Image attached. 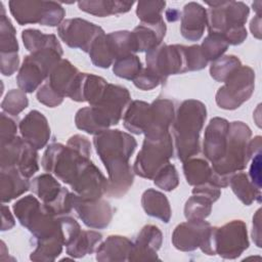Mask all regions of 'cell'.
<instances>
[{
	"instance_id": "1",
	"label": "cell",
	"mask_w": 262,
	"mask_h": 262,
	"mask_svg": "<svg viewBox=\"0 0 262 262\" xmlns=\"http://www.w3.org/2000/svg\"><path fill=\"white\" fill-rule=\"evenodd\" d=\"M93 144L107 171L106 195L123 196L134 180V171L129 160L137 146L135 138L119 129H107L94 135Z\"/></svg>"
},
{
	"instance_id": "2",
	"label": "cell",
	"mask_w": 262,
	"mask_h": 262,
	"mask_svg": "<svg viewBox=\"0 0 262 262\" xmlns=\"http://www.w3.org/2000/svg\"><path fill=\"white\" fill-rule=\"evenodd\" d=\"M131 102V95L124 86L107 84L101 99L94 105L80 108L75 116L76 127L96 135L117 125Z\"/></svg>"
},
{
	"instance_id": "3",
	"label": "cell",
	"mask_w": 262,
	"mask_h": 262,
	"mask_svg": "<svg viewBox=\"0 0 262 262\" xmlns=\"http://www.w3.org/2000/svg\"><path fill=\"white\" fill-rule=\"evenodd\" d=\"M91 143L86 136L76 134L70 137L67 145L51 143L42 158L43 169L58 180L71 185L79 172L90 161Z\"/></svg>"
},
{
	"instance_id": "4",
	"label": "cell",
	"mask_w": 262,
	"mask_h": 262,
	"mask_svg": "<svg viewBox=\"0 0 262 262\" xmlns=\"http://www.w3.org/2000/svg\"><path fill=\"white\" fill-rule=\"evenodd\" d=\"M207 118L206 105L196 99H186L175 112L172 134L176 155L181 162L200 151V134Z\"/></svg>"
},
{
	"instance_id": "5",
	"label": "cell",
	"mask_w": 262,
	"mask_h": 262,
	"mask_svg": "<svg viewBox=\"0 0 262 262\" xmlns=\"http://www.w3.org/2000/svg\"><path fill=\"white\" fill-rule=\"evenodd\" d=\"M252 131L242 121L229 123L227 134L226 150L224 157L215 164H212V174L209 182L223 188L229 185L231 176L246 168L252 159L249 151V142Z\"/></svg>"
},
{
	"instance_id": "6",
	"label": "cell",
	"mask_w": 262,
	"mask_h": 262,
	"mask_svg": "<svg viewBox=\"0 0 262 262\" xmlns=\"http://www.w3.org/2000/svg\"><path fill=\"white\" fill-rule=\"evenodd\" d=\"M203 253L224 259H235L248 248L247 225L243 220H232L221 227L211 226L200 246Z\"/></svg>"
},
{
	"instance_id": "7",
	"label": "cell",
	"mask_w": 262,
	"mask_h": 262,
	"mask_svg": "<svg viewBox=\"0 0 262 262\" xmlns=\"http://www.w3.org/2000/svg\"><path fill=\"white\" fill-rule=\"evenodd\" d=\"M12 209L19 223L33 234L36 241L61 233L59 218L32 194L19 199Z\"/></svg>"
},
{
	"instance_id": "8",
	"label": "cell",
	"mask_w": 262,
	"mask_h": 262,
	"mask_svg": "<svg viewBox=\"0 0 262 262\" xmlns=\"http://www.w3.org/2000/svg\"><path fill=\"white\" fill-rule=\"evenodd\" d=\"M62 56L61 47H47L25 56L20 66L16 82L18 88L31 93L49 77L51 70L60 61Z\"/></svg>"
},
{
	"instance_id": "9",
	"label": "cell",
	"mask_w": 262,
	"mask_h": 262,
	"mask_svg": "<svg viewBox=\"0 0 262 262\" xmlns=\"http://www.w3.org/2000/svg\"><path fill=\"white\" fill-rule=\"evenodd\" d=\"M173 152L174 145L170 132L158 137H144L142 147L133 165L134 174L154 179L156 174L169 163Z\"/></svg>"
},
{
	"instance_id": "10",
	"label": "cell",
	"mask_w": 262,
	"mask_h": 262,
	"mask_svg": "<svg viewBox=\"0 0 262 262\" xmlns=\"http://www.w3.org/2000/svg\"><path fill=\"white\" fill-rule=\"evenodd\" d=\"M9 10L18 25L39 24L55 27L63 21L66 10L60 3L55 1L37 0H11Z\"/></svg>"
},
{
	"instance_id": "11",
	"label": "cell",
	"mask_w": 262,
	"mask_h": 262,
	"mask_svg": "<svg viewBox=\"0 0 262 262\" xmlns=\"http://www.w3.org/2000/svg\"><path fill=\"white\" fill-rule=\"evenodd\" d=\"M255 73L248 66H242L216 93V103L223 110H235L247 101L254 92Z\"/></svg>"
},
{
	"instance_id": "12",
	"label": "cell",
	"mask_w": 262,
	"mask_h": 262,
	"mask_svg": "<svg viewBox=\"0 0 262 262\" xmlns=\"http://www.w3.org/2000/svg\"><path fill=\"white\" fill-rule=\"evenodd\" d=\"M207 28L209 33L223 35L227 30L236 26H245L250 8L241 1H206Z\"/></svg>"
},
{
	"instance_id": "13",
	"label": "cell",
	"mask_w": 262,
	"mask_h": 262,
	"mask_svg": "<svg viewBox=\"0 0 262 262\" xmlns=\"http://www.w3.org/2000/svg\"><path fill=\"white\" fill-rule=\"evenodd\" d=\"M183 47L184 45L179 44H161L146 52V68L160 79L161 84H165L171 75L186 72Z\"/></svg>"
},
{
	"instance_id": "14",
	"label": "cell",
	"mask_w": 262,
	"mask_h": 262,
	"mask_svg": "<svg viewBox=\"0 0 262 262\" xmlns=\"http://www.w3.org/2000/svg\"><path fill=\"white\" fill-rule=\"evenodd\" d=\"M104 33L102 28L86 19L75 17L64 19L57 27L59 38L71 48H79L88 52L93 41Z\"/></svg>"
},
{
	"instance_id": "15",
	"label": "cell",
	"mask_w": 262,
	"mask_h": 262,
	"mask_svg": "<svg viewBox=\"0 0 262 262\" xmlns=\"http://www.w3.org/2000/svg\"><path fill=\"white\" fill-rule=\"evenodd\" d=\"M74 192L85 200H98L106 194L108 180L101 171L89 161L70 185Z\"/></svg>"
},
{
	"instance_id": "16",
	"label": "cell",
	"mask_w": 262,
	"mask_h": 262,
	"mask_svg": "<svg viewBox=\"0 0 262 262\" xmlns=\"http://www.w3.org/2000/svg\"><path fill=\"white\" fill-rule=\"evenodd\" d=\"M74 211L83 223L94 229H103L108 226L113 218V208L106 201L85 200L75 193Z\"/></svg>"
},
{
	"instance_id": "17",
	"label": "cell",
	"mask_w": 262,
	"mask_h": 262,
	"mask_svg": "<svg viewBox=\"0 0 262 262\" xmlns=\"http://www.w3.org/2000/svg\"><path fill=\"white\" fill-rule=\"evenodd\" d=\"M228 129L229 122L219 117L212 118L205 129L203 152L212 164L220 161L225 155Z\"/></svg>"
},
{
	"instance_id": "18",
	"label": "cell",
	"mask_w": 262,
	"mask_h": 262,
	"mask_svg": "<svg viewBox=\"0 0 262 262\" xmlns=\"http://www.w3.org/2000/svg\"><path fill=\"white\" fill-rule=\"evenodd\" d=\"M211 224L204 220H187L178 224L172 233L173 246L182 252H190L200 248Z\"/></svg>"
},
{
	"instance_id": "19",
	"label": "cell",
	"mask_w": 262,
	"mask_h": 262,
	"mask_svg": "<svg viewBox=\"0 0 262 262\" xmlns=\"http://www.w3.org/2000/svg\"><path fill=\"white\" fill-rule=\"evenodd\" d=\"M19 132L25 141L36 149L43 148L50 138V127L45 116L39 111L29 112L18 124Z\"/></svg>"
},
{
	"instance_id": "20",
	"label": "cell",
	"mask_w": 262,
	"mask_h": 262,
	"mask_svg": "<svg viewBox=\"0 0 262 262\" xmlns=\"http://www.w3.org/2000/svg\"><path fill=\"white\" fill-rule=\"evenodd\" d=\"M163 234L158 226L147 224L141 228L133 243L129 261L159 260L157 252L162 246Z\"/></svg>"
},
{
	"instance_id": "21",
	"label": "cell",
	"mask_w": 262,
	"mask_h": 262,
	"mask_svg": "<svg viewBox=\"0 0 262 262\" xmlns=\"http://www.w3.org/2000/svg\"><path fill=\"white\" fill-rule=\"evenodd\" d=\"M81 74L68 59L60 61L51 70L47 83L62 97L68 96L71 99L76 93Z\"/></svg>"
},
{
	"instance_id": "22",
	"label": "cell",
	"mask_w": 262,
	"mask_h": 262,
	"mask_svg": "<svg viewBox=\"0 0 262 262\" xmlns=\"http://www.w3.org/2000/svg\"><path fill=\"white\" fill-rule=\"evenodd\" d=\"M175 118L174 102L167 98H158L150 103L149 123L145 137H158L169 133Z\"/></svg>"
},
{
	"instance_id": "23",
	"label": "cell",
	"mask_w": 262,
	"mask_h": 262,
	"mask_svg": "<svg viewBox=\"0 0 262 262\" xmlns=\"http://www.w3.org/2000/svg\"><path fill=\"white\" fill-rule=\"evenodd\" d=\"M207 28V9L200 3L188 2L181 12L180 33L188 41H198Z\"/></svg>"
},
{
	"instance_id": "24",
	"label": "cell",
	"mask_w": 262,
	"mask_h": 262,
	"mask_svg": "<svg viewBox=\"0 0 262 262\" xmlns=\"http://www.w3.org/2000/svg\"><path fill=\"white\" fill-rule=\"evenodd\" d=\"M166 30L164 19L155 24L140 23L132 31L136 52H148L161 45L166 35Z\"/></svg>"
},
{
	"instance_id": "25",
	"label": "cell",
	"mask_w": 262,
	"mask_h": 262,
	"mask_svg": "<svg viewBox=\"0 0 262 262\" xmlns=\"http://www.w3.org/2000/svg\"><path fill=\"white\" fill-rule=\"evenodd\" d=\"M30 182L17 168H2L0 172V200L1 203L20 196L30 189Z\"/></svg>"
},
{
	"instance_id": "26",
	"label": "cell",
	"mask_w": 262,
	"mask_h": 262,
	"mask_svg": "<svg viewBox=\"0 0 262 262\" xmlns=\"http://www.w3.org/2000/svg\"><path fill=\"white\" fill-rule=\"evenodd\" d=\"M133 242L123 235H110L96 249V260L100 262L129 261Z\"/></svg>"
},
{
	"instance_id": "27",
	"label": "cell",
	"mask_w": 262,
	"mask_h": 262,
	"mask_svg": "<svg viewBox=\"0 0 262 262\" xmlns=\"http://www.w3.org/2000/svg\"><path fill=\"white\" fill-rule=\"evenodd\" d=\"M107 84L108 83L99 76L82 73L72 100L78 102L87 101L90 105H94L101 99Z\"/></svg>"
},
{
	"instance_id": "28",
	"label": "cell",
	"mask_w": 262,
	"mask_h": 262,
	"mask_svg": "<svg viewBox=\"0 0 262 262\" xmlns=\"http://www.w3.org/2000/svg\"><path fill=\"white\" fill-rule=\"evenodd\" d=\"M150 103L142 100L130 102L123 115L124 127L134 134H144L149 123Z\"/></svg>"
},
{
	"instance_id": "29",
	"label": "cell",
	"mask_w": 262,
	"mask_h": 262,
	"mask_svg": "<svg viewBox=\"0 0 262 262\" xmlns=\"http://www.w3.org/2000/svg\"><path fill=\"white\" fill-rule=\"evenodd\" d=\"M141 205L144 212L151 217L168 223L172 216L170 203L167 196L154 188L146 189L141 196Z\"/></svg>"
},
{
	"instance_id": "30",
	"label": "cell",
	"mask_w": 262,
	"mask_h": 262,
	"mask_svg": "<svg viewBox=\"0 0 262 262\" xmlns=\"http://www.w3.org/2000/svg\"><path fill=\"white\" fill-rule=\"evenodd\" d=\"M133 4V1L119 0H83L78 2L82 11L99 17L128 12Z\"/></svg>"
},
{
	"instance_id": "31",
	"label": "cell",
	"mask_w": 262,
	"mask_h": 262,
	"mask_svg": "<svg viewBox=\"0 0 262 262\" xmlns=\"http://www.w3.org/2000/svg\"><path fill=\"white\" fill-rule=\"evenodd\" d=\"M30 188L43 204L49 205L57 199L62 186L50 173H44L32 180Z\"/></svg>"
},
{
	"instance_id": "32",
	"label": "cell",
	"mask_w": 262,
	"mask_h": 262,
	"mask_svg": "<svg viewBox=\"0 0 262 262\" xmlns=\"http://www.w3.org/2000/svg\"><path fill=\"white\" fill-rule=\"evenodd\" d=\"M229 185L234 194L245 205L250 206L255 201L261 202V189H258L252 183L245 172L234 173L230 178Z\"/></svg>"
},
{
	"instance_id": "33",
	"label": "cell",
	"mask_w": 262,
	"mask_h": 262,
	"mask_svg": "<svg viewBox=\"0 0 262 262\" xmlns=\"http://www.w3.org/2000/svg\"><path fill=\"white\" fill-rule=\"evenodd\" d=\"M102 239V234L94 230H81L67 246V254L73 258H82L91 254Z\"/></svg>"
},
{
	"instance_id": "34",
	"label": "cell",
	"mask_w": 262,
	"mask_h": 262,
	"mask_svg": "<svg viewBox=\"0 0 262 262\" xmlns=\"http://www.w3.org/2000/svg\"><path fill=\"white\" fill-rule=\"evenodd\" d=\"M36 249L31 253L30 259L33 261L50 262L54 261L61 253L64 246L62 234L59 232L53 236L38 239Z\"/></svg>"
},
{
	"instance_id": "35",
	"label": "cell",
	"mask_w": 262,
	"mask_h": 262,
	"mask_svg": "<svg viewBox=\"0 0 262 262\" xmlns=\"http://www.w3.org/2000/svg\"><path fill=\"white\" fill-rule=\"evenodd\" d=\"M183 173L189 185H200L210 180L212 167L203 158L191 157L183 162Z\"/></svg>"
},
{
	"instance_id": "36",
	"label": "cell",
	"mask_w": 262,
	"mask_h": 262,
	"mask_svg": "<svg viewBox=\"0 0 262 262\" xmlns=\"http://www.w3.org/2000/svg\"><path fill=\"white\" fill-rule=\"evenodd\" d=\"M27 141L23 137L15 136L14 138L0 142V167L2 168H17L23 154L25 151Z\"/></svg>"
},
{
	"instance_id": "37",
	"label": "cell",
	"mask_w": 262,
	"mask_h": 262,
	"mask_svg": "<svg viewBox=\"0 0 262 262\" xmlns=\"http://www.w3.org/2000/svg\"><path fill=\"white\" fill-rule=\"evenodd\" d=\"M21 39L26 49L31 53L47 47H61L55 35L44 34L36 29L24 30Z\"/></svg>"
},
{
	"instance_id": "38",
	"label": "cell",
	"mask_w": 262,
	"mask_h": 262,
	"mask_svg": "<svg viewBox=\"0 0 262 262\" xmlns=\"http://www.w3.org/2000/svg\"><path fill=\"white\" fill-rule=\"evenodd\" d=\"M90 59L95 67L107 69L112 63L115 62L107 37L104 33L100 34L91 44L88 51Z\"/></svg>"
},
{
	"instance_id": "39",
	"label": "cell",
	"mask_w": 262,
	"mask_h": 262,
	"mask_svg": "<svg viewBox=\"0 0 262 262\" xmlns=\"http://www.w3.org/2000/svg\"><path fill=\"white\" fill-rule=\"evenodd\" d=\"M242 62L235 55H222L213 60L210 66V75L217 82H225L228 80L239 68Z\"/></svg>"
},
{
	"instance_id": "40",
	"label": "cell",
	"mask_w": 262,
	"mask_h": 262,
	"mask_svg": "<svg viewBox=\"0 0 262 262\" xmlns=\"http://www.w3.org/2000/svg\"><path fill=\"white\" fill-rule=\"evenodd\" d=\"M0 53H18L15 29L10 19L5 15L2 2H0Z\"/></svg>"
},
{
	"instance_id": "41",
	"label": "cell",
	"mask_w": 262,
	"mask_h": 262,
	"mask_svg": "<svg viewBox=\"0 0 262 262\" xmlns=\"http://www.w3.org/2000/svg\"><path fill=\"white\" fill-rule=\"evenodd\" d=\"M212 202L200 194H192L185 203L184 216L187 220H204L212 211Z\"/></svg>"
},
{
	"instance_id": "42",
	"label": "cell",
	"mask_w": 262,
	"mask_h": 262,
	"mask_svg": "<svg viewBox=\"0 0 262 262\" xmlns=\"http://www.w3.org/2000/svg\"><path fill=\"white\" fill-rule=\"evenodd\" d=\"M142 70V64L139 57L135 54L122 56L115 60L113 64L114 74L125 80H134V78Z\"/></svg>"
},
{
	"instance_id": "43",
	"label": "cell",
	"mask_w": 262,
	"mask_h": 262,
	"mask_svg": "<svg viewBox=\"0 0 262 262\" xmlns=\"http://www.w3.org/2000/svg\"><path fill=\"white\" fill-rule=\"evenodd\" d=\"M200 46L206 59L208 61H213L224 54L228 48V43L222 35L209 33Z\"/></svg>"
},
{
	"instance_id": "44",
	"label": "cell",
	"mask_w": 262,
	"mask_h": 262,
	"mask_svg": "<svg viewBox=\"0 0 262 262\" xmlns=\"http://www.w3.org/2000/svg\"><path fill=\"white\" fill-rule=\"evenodd\" d=\"M166 6L165 1H139L136 14L143 24H155L163 19L162 12Z\"/></svg>"
},
{
	"instance_id": "45",
	"label": "cell",
	"mask_w": 262,
	"mask_h": 262,
	"mask_svg": "<svg viewBox=\"0 0 262 262\" xmlns=\"http://www.w3.org/2000/svg\"><path fill=\"white\" fill-rule=\"evenodd\" d=\"M29 105V99L26 92L20 89L9 90L1 102L3 113L10 116H17Z\"/></svg>"
},
{
	"instance_id": "46",
	"label": "cell",
	"mask_w": 262,
	"mask_h": 262,
	"mask_svg": "<svg viewBox=\"0 0 262 262\" xmlns=\"http://www.w3.org/2000/svg\"><path fill=\"white\" fill-rule=\"evenodd\" d=\"M154 183L161 189L171 191L179 184V176L174 165L166 164L154 177Z\"/></svg>"
},
{
	"instance_id": "47",
	"label": "cell",
	"mask_w": 262,
	"mask_h": 262,
	"mask_svg": "<svg viewBox=\"0 0 262 262\" xmlns=\"http://www.w3.org/2000/svg\"><path fill=\"white\" fill-rule=\"evenodd\" d=\"M184 50V59H185V69L186 72L200 71L207 67L208 60L206 59L200 45H191L183 47Z\"/></svg>"
},
{
	"instance_id": "48",
	"label": "cell",
	"mask_w": 262,
	"mask_h": 262,
	"mask_svg": "<svg viewBox=\"0 0 262 262\" xmlns=\"http://www.w3.org/2000/svg\"><path fill=\"white\" fill-rule=\"evenodd\" d=\"M36 96L39 102L48 107H55L59 105L64 98L59 95L47 82L39 87Z\"/></svg>"
},
{
	"instance_id": "49",
	"label": "cell",
	"mask_w": 262,
	"mask_h": 262,
	"mask_svg": "<svg viewBox=\"0 0 262 262\" xmlns=\"http://www.w3.org/2000/svg\"><path fill=\"white\" fill-rule=\"evenodd\" d=\"M12 117L5 113L0 115V142L8 141L16 136L17 124Z\"/></svg>"
},
{
	"instance_id": "50",
	"label": "cell",
	"mask_w": 262,
	"mask_h": 262,
	"mask_svg": "<svg viewBox=\"0 0 262 262\" xmlns=\"http://www.w3.org/2000/svg\"><path fill=\"white\" fill-rule=\"evenodd\" d=\"M134 85L141 90H150L161 84L160 79L147 68L142 69L133 80Z\"/></svg>"
},
{
	"instance_id": "51",
	"label": "cell",
	"mask_w": 262,
	"mask_h": 262,
	"mask_svg": "<svg viewBox=\"0 0 262 262\" xmlns=\"http://www.w3.org/2000/svg\"><path fill=\"white\" fill-rule=\"evenodd\" d=\"M1 73L4 76H11L19 66L18 53H0Z\"/></svg>"
},
{
	"instance_id": "52",
	"label": "cell",
	"mask_w": 262,
	"mask_h": 262,
	"mask_svg": "<svg viewBox=\"0 0 262 262\" xmlns=\"http://www.w3.org/2000/svg\"><path fill=\"white\" fill-rule=\"evenodd\" d=\"M192 194H200V195H203L207 199H209L212 203L216 202L220 195H221V190L218 186L212 184L211 182H206V183H203V184H200V185H195L193 188H192Z\"/></svg>"
},
{
	"instance_id": "53",
	"label": "cell",
	"mask_w": 262,
	"mask_h": 262,
	"mask_svg": "<svg viewBox=\"0 0 262 262\" xmlns=\"http://www.w3.org/2000/svg\"><path fill=\"white\" fill-rule=\"evenodd\" d=\"M222 36L228 45H239L246 40L248 33L245 26H236L227 30Z\"/></svg>"
},
{
	"instance_id": "54",
	"label": "cell",
	"mask_w": 262,
	"mask_h": 262,
	"mask_svg": "<svg viewBox=\"0 0 262 262\" xmlns=\"http://www.w3.org/2000/svg\"><path fill=\"white\" fill-rule=\"evenodd\" d=\"M251 160L249 178L258 189H261V152L255 155Z\"/></svg>"
},
{
	"instance_id": "55",
	"label": "cell",
	"mask_w": 262,
	"mask_h": 262,
	"mask_svg": "<svg viewBox=\"0 0 262 262\" xmlns=\"http://www.w3.org/2000/svg\"><path fill=\"white\" fill-rule=\"evenodd\" d=\"M252 238L258 248H261V209H258L253 217Z\"/></svg>"
},
{
	"instance_id": "56",
	"label": "cell",
	"mask_w": 262,
	"mask_h": 262,
	"mask_svg": "<svg viewBox=\"0 0 262 262\" xmlns=\"http://www.w3.org/2000/svg\"><path fill=\"white\" fill-rule=\"evenodd\" d=\"M1 219H2V224H1V230L5 231L8 229H11L14 224V218L7 206H5L3 203L1 205Z\"/></svg>"
},
{
	"instance_id": "57",
	"label": "cell",
	"mask_w": 262,
	"mask_h": 262,
	"mask_svg": "<svg viewBox=\"0 0 262 262\" xmlns=\"http://www.w3.org/2000/svg\"><path fill=\"white\" fill-rule=\"evenodd\" d=\"M250 30L254 37L261 39V15L254 16L250 23Z\"/></svg>"
},
{
	"instance_id": "58",
	"label": "cell",
	"mask_w": 262,
	"mask_h": 262,
	"mask_svg": "<svg viewBox=\"0 0 262 262\" xmlns=\"http://www.w3.org/2000/svg\"><path fill=\"white\" fill-rule=\"evenodd\" d=\"M166 17L170 23L176 21L181 18V12L176 8H170L166 11Z\"/></svg>"
},
{
	"instance_id": "59",
	"label": "cell",
	"mask_w": 262,
	"mask_h": 262,
	"mask_svg": "<svg viewBox=\"0 0 262 262\" xmlns=\"http://www.w3.org/2000/svg\"><path fill=\"white\" fill-rule=\"evenodd\" d=\"M252 6H253V9L256 11V14L261 15L260 10H261V7H262V2L261 1H256L252 4Z\"/></svg>"
}]
</instances>
